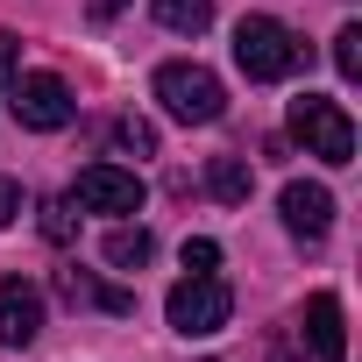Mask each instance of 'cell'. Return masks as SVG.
<instances>
[{
    "instance_id": "obj_1",
    "label": "cell",
    "mask_w": 362,
    "mask_h": 362,
    "mask_svg": "<svg viewBox=\"0 0 362 362\" xmlns=\"http://www.w3.org/2000/svg\"><path fill=\"white\" fill-rule=\"evenodd\" d=\"M305 57H313V50H305V43L284 29V22H270V15H242V22H235V64H242L256 86L291 78Z\"/></svg>"
},
{
    "instance_id": "obj_2",
    "label": "cell",
    "mask_w": 362,
    "mask_h": 362,
    "mask_svg": "<svg viewBox=\"0 0 362 362\" xmlns=\"http://www.w3.org/2000/svg\"><path fill=\"white\" fill-rule=\"evenodd\" d=\"M291 135L305 142V156H320V163H355V121H348V107L341 100H327V93H298L291 100Z\"/></svg>"
},
{
    "instance_id": "obj_3",
    "label": "cell",
    "mask_w": 362,
    "mask_h": 362,
    "mask_svg": "<svg viewBox=\"0 0 362 362\" xmlns=\"http://www.w3.org/2000/svg\"><path fill=\"white\" fill-rule=\"evenodd\" d=\"M156 100L170 121H199V128L228 114V93L206 64H156Z\"/></svg>"
},
{
    "instance_id": "obj_4",
    "label": "cell",
    "mask_w": 362,
    "mask_h": 362,
    "mask_svg": "<svg viewBox=\"0 0 362 362\" xmlns=\"http://www.w3.org/2000/svg\"><path fill=\"white\" fill-rule=\"evenodd\" d=\"M163 313H170L177 334H221L228 313H235V291H228L214 270H192V277H177V284H170Z\"/></svg>"
},
{
    "instance_id": "obj_5",
    "label": "cell",
    "mask_w": 362,
    "mask_h": 362,
    "mask_svg": "<svg viewBox=\"0 0 362 362\" xmlns=\"http://www.w3.org/2000/svg\"><path fill=\"white\" fill-rule=\"evenodd\" d=\"M8 107H15V121H22V128H36V135H57V128L78 114V100H71V86H64L57 71H22Z\"/></svg>"
},
{
    "instance_id": "obj_6",
    "label": "cell",
    "mask_w": 362,
    "mask_h": 362,
    "mask_svg": "<svg viewBox=\"0 0 362 362\" xmlns=\"http://www.w3.org/2000/svg\"><path fill=\"white\" fill-rule=\"evenodd\" d=\"M71 206H86V214H142V177L121 170V163H86L71 177Z\"/></svg>"
},
{
    "instance_id": "obj_7",
    "label": "cell",
    "mask_w": 362,
    "mask_h": 362,
    "mask_svg": "<svg viewBox=\"0 0 362 362\" xmlns=\"http://www.w3.org/2000/svg\"><path fill=\"white\" fill-rule=\"evenodd\" d=\"M36 334H43V291L29 277H8V284H0V341L29 348Z\"/></svg>"
},
{
    "instance_id": "obj_8",
    "label": "cell",
    "mask_w": 362,
    "mask_h": 362,
    "mask_svg": "<svg viewBox=\"0 0 362 362\" xmlns=\"http://www.w3.org/2000/svg\"><path fill=\"white\" fill-rule=\"evenodd\" d=\"M277 206H284V228L305 235V242H320V235L334 228V192H327V185H305V177H291Z\"/></svg>"
},
{
    "instance_id": "obj_9",
    "label": "cell",
    "mask_w": 362,
    "mask_h": 362,
    "mask_svg": "<svg viewBox=\"0 0 362 362\" xmlns=\"http://www.w3.org/2000/svg\"><path fill=\"white\" fill-rule=\"evenodd\" d=\"M305 348L320 362H341L348 355V327H341V298L334 291H313L305 298Z\"/></svg>"
},
{
    "instance_id": "obj_10",
    "label": "cell",
    "mask_w": 362,
    "mask_h": 362,
    "mask_svg": "<svg viewBox=\"0 0 362 362\" xmlns=\"http://www.w3.org/2000/svg\"><path fill=\"white\" fill-rule=\"evenodd\" d=\"M57 284H64V298H71V305H100V313H135V291H121V284H100L93 270H64Z\"/></svg>"
},
{
    "instance_id": "obj_11",
    "label": "cell",
    "mask_w": 362,
    "mask_h": 362,
    "mask_svg": "<svg viewBox=\"0 0 362 362\" xmlns=\"http://www.w3.org/2000/svg\"><path fill=\"white\" fill-rule=\"evenodd\" d=\"M206 185H214V199L242 206V199H249V185H256V170H249L242 156H214V163H206Z\"/></svg>"
},
{
    "instance_id": "obj_12",
    "label": "cell",
    "mask_w": 362,
    "mask_h": 362,
    "mask_svg": "<svg viewBox=\"0 0 362 362\" xmlns=\"http://www.w3.org/2000/svg\"><path fill=\"white\" fill-rule=\"evenodd\" d=\"M149 8H156V22L177 29V36H199V29L214 22V0H149Z\"/></svg>"
},
{
    "instance_id": "obj_13",
    "label": "cell",
    "mask_w": 362,
    "mask_h": 362,
    "mask_svg": "<svg viewBox=\"0 0 362 362\" xmlns=\"http://www.w3.org/2000/svg\"><path fill=\"white\" fill-rule=\"evenodd\" d=\"M149 256H156L149 228H114V235H107V263H114V270H142Z\"/></svg>"
},
{
    "instance_id": "obj_14",
    "label": "cell",
    "mask_w": 362,
    "mask_h": 362,
    "mask_svg": "<svg viewBox=\"0 0 362 362\" xmlns=\"http://www.w3.org/2000/svg\"><path fill=\"white\" fill-rule=\"evenodd\" d=\"M36 214H43V235H50L57 249H71V242H78V221H71V199H43Z\"/></svg>"
},
{
    "instance_id": "obj_15",
    "label": "cell",
    "mask_w": 362,
    "mask_h": 362,
    "mask_svg": "<svg viewBox=\"0 0 362 362\" xmlns=\"http://www.w3.org/2000/svg\"><path fill=\"white\" fill-rule=\"evenodd\" d=\"M334 71H341V78H362V29H355V22L334 36Z\"/></svg>"
},
{
    "instance_id": "obj_16",
    "label": "cell",
    "mask_w": 362,
    "mask_h": 362,
    "mask_svg": "<svg viewBox=\"0 0 362 362\" xmlns=\"http://www.w3.org/2000/svg\"><path fill=\"white\" fill-rule=\"evenodd\" d=\"M114 142H121V149H135V156H149V149H156V128H149V121H121V128H114Z\"/></svg>"
},
{
    "instance_id": "obj_17",
    "label": "cell",
    "mask_w": 362,
    "mask_h": 362,
    "mask_svg": "<svg viewBox=\"0 0 362 362\" xmlns=\"http://www.w3.org/2000/svg\"><path fill=\"white\" fill-rule=\"evenodd\" d=\"M22 206H29V199H22V185H15V177H0V228H15V221H22Z\"/></svg>"
},
{
    "instance_id": "obj_18",
    "label": "cell",
    "mask_w": 362,
    "mask_h": 362,
    "mask_svg": "<svg viewBox=\"0 0 362 362\" xmlns=\"http://www.w3.org/2000/svg\"><path fill=\"white\" fill-rule=\"evenodd\" d=\"M214 263H221L214 242H185V270H214Z\"/></svg>"
},
{
    "instance_id": "obj_19",
    "label": "cell",
    "mask_w": 362,
    "mask_h": 362,
    "mask_svg": "<svg viewBox=\"0 0 362 362\" xmlns=\"http://www.w3.org/2000/svg\"><path fill=\"white\" fill-rule=\"evenodd\" d=\"M15 57H22V36L0 29V78H15Z\"/></svg>"
},
{
    "instance_id": "obj_20",
    "label": "cell",
    "mask_w": 362,
    "mask_h": 362,
    "mask_svg": "<svg viewBox=\"0 0 362 362\" xmlns=\"http://www.w3.org/2000/svg\"><path fill=\"white\" fill-rule=\"evenodd\" d=\"M86 8H93V22H114V15L128 8V0H86Z\"/></svg>"
}]
</instances>
